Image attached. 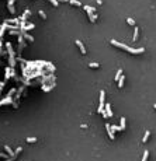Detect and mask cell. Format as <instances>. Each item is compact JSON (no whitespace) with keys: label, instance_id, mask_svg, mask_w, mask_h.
Instances as JSON below:
<instances>
[{"label":"cell","instance_id":"1","mask_svg":"<svg viewBox=\"0 0 156 161\" xmlns=\"http://www.w3.org/2000/svg\"><path fill=\"white\" fill-rule=\"evenodd\" d=\"M110 42H111V45H114V46H117V48H120V49H124V51L132 53V55H139V53H143V52H145L143 48H131V46L121 44V42H118V41H115V39H111Z\"/></svg>","mask_w":156,"mask_h":161},{"label":"cell","instance_id":"2","mask_svg":"<svg viewBox=\"0 0 156 161\" xmlns=\"http://www.w3.org/2000/svg\"><path fill=\"white\" fill-rule=\"evenodd\" d=\"M6 49H7V52H9V66L11 67V69H14L16 67V55H14V51H13V46L10 42H6Z\"/></svg>","mask_w":156,"mask_h":161},{"label":"cell","instance_id":"3","mask_svg":"<svg viewBox=\"0 0 156 161\" xmlns=\"http://www.w3.org/2000/svg\"><path fill=\"white\" fill-rule=\"evenodd\" d=\"M104 98H106V92L101 90L100 91V105H98V109H97L98 114H101V111H104Z\"/></svg>","mask_w":156,"mask_h":161},{"label":"cell","instance_id":"4","mask_svg":"<svg viewBox=\"0 0 156 161\" xmlns=\"http://www.w3.org/2000/svg\"><path fill=\"white\" fill-rule=\"evenodd\" d=\"M41 83H55V76H54V74L44 76V78L41 80Z\"/></svg>","mask_w":156,"mask_h":161},{"label":"cell","instance_id":"5","mask_svg":"<svg viewBox=\"0 0 156 161\" xmlns=\"http://www.w3.org/2000/svg\"><path fill=\"white\" fill-rule=\"evenodd\" d=\"M10 76H14V69H11L10 66L6 67V76H4V81H7L10 78Z\"/></svg>","mask_w":156,"mask_h":161},{"label":"cell","instance_id":"6","mask_svg":"<svg viewBox=\"0 0 156 161\" xmlns=\"http://www.w3.org/2000/svg\"><path fill=\"white\" fill-rule=\"evenodd\" d=\"M106 129H107V133H108V137L111 139V140H114V139H115V134H114V132H112L110 123H106Z\"/></svg>","mask_w":156,"mask_h":161},{"label":"cell","instance_id":"7","mask_svg":"<svg viewBox=\"0 0 156 161\" xmlns=\"http://www.w3.org/2000/svg\"><path fill=\"white\" fill-rule=\"evenodd\" d=\"M14 102V100L11 98V97H6L4 100H1L0 101V106H3V105H10V104Z\"/></svg>","mask_w":156,"mask_h":161},{"label":"cell","instance_id":"8","mask_svg":"<svg viewBox=\"0 0 156 161\" xmlns=\"http://www.w3.org/2000/svg\"><path fill=\"white\" fill-rule=\"evenodd\" d=\"M75 44L79 46V49H80V52H82V55H86V48H84V45H83V42L80 41V39H76L75 41Z\"/></svg>","mask_w":156,"mask_h":161},{"label":"cell","instance_id":"9","mask_svg":"<svg viewBox=\"0 0 156 161\" xmlns=\"http://www.w3.org/2000/svg\"><path fill=\"white\" fill-rule=\"evenodd\" d=\"M55 86H56V83H51V84H44V86H42V91H44V92H49V91H51L52 88L55 87Z\"/></svg>","mask_w":156,"mask_h":161},{"label":"cell","instance_id":"10","mask_svg":"<svg viewBox=\"0 0 156 161\" xmlns=\"http://www.w3.org/2000/svg\"><path fill=\"white\" fill-rule=\"evenodd\" d=\"M21 35H23V38L25 39V41H30V42H34V37H31L27 31H21Z\"/></svg>","mask_w":156,"mask_h":161},{"label":"cell","instance_id":"11","mask_svg":"<svg viewBox=\"0 0 156 161\" xmlns=\"http://www.w3.org/2000/svg\"><path fill=\"white\" fill-rule=\"evenodd\" d=\"M104 112L107 114L108 118L112 116V111H111V105H110V104H104Z\"/></svg>","mask_w":156,"mask_h":161},{"label":"cell","instance_id":"12","mask_svg":"<svg viewBox=\"0 0 156 161\" xmlns=\"http://www.w3.org/2000/svg\"><path fill=\"white\" fill-rule=\"evenodd\" d=\"M30 15H31V11H30V10H25V11H24V14L20 17V21H25Z\"/></svg>","mask_w":156,"mask_h":161},{"label":"cell","instance_id":"13","mask_svg":"<svg viewBox=\"0 0 156 161\" xmlns=\"http://www.w3.org/2000/svg\"><path fill=\"white\" fill-rule=\"evenodd\" d=\"M87 15H89L90 23H96V20H97V14H96V13H90V11H87Z\"/></svg>","mask_w":156,"mask_h":161},{"label":"cell","instance_id":"14","mask_svg":"<svg viewBox=\"0 0 156 161\" xmlns=\"http://www.w3.org/2000/svg\"><path fill=\"white\" fill-rule=\"evenodd\" d=\"M32 28H35V24H34V23H30V24H25V25H24V28L21 29V31H27V32H28V31H30V29H32Z\"/></svg>","mask_w":156,"mask_h":161},{"label":"cell","instance_id":"15","mask_svg":"<svg viewBox=\"0 0 156 161\" xmlns=\"http://www.w3.org/2000/svg\"><path fill=\"white\" fill-rule=\"evenodd\" d=\"M4 148H6V151H7V154H9V157H16V153L10 148V146H4Z\"/></svg>","mask_w":156,"mask_h":161},{"label":"cell","instance_id":"16","mask_svg":"<svg viewBox=\"0 0 156 161\" xmlns=\"http://www.w3.org/2000/svg\"><path fill=\"white\" fill-rule=\"evenodd\" d=\"M124 81H125V76H124V74H121V77L118 78V87H120V88L124 87Z\"/></svg>","mask_w":156,"mask_h":161},{"label":"cell","instance_id":"17","mask_svg":"<svg viewBox=\"0 0 156 161\" xmlns=\"http://www.w3.org/2000/svg\"><path fill=\"white\" fill-rule=\"evenodd\" d=\"M138 34H139V28L135 25V31H134V35H132V41H134V42L138 39Z\"/></svg>","mask_w":156,"mask_h":161},{"label":"cell","instance_id":"18","mask_svg":"<svg viewBox=\"0 0 156 161\" xmlns=\"http://www.w3.org/2000/svg\"><path fill=\"white\" fill-rule=\"evenodd\" d=\"M9 34H10V35H17V37H18V35L21 34V31H20V29H10Z\"/></svg>","mask_w":156,"mask_h":161},{"label":"cell","instance_id":"19","mask_svg":"<svg viewBox=\"0 0 156 161\" xmlns=\"http://www.w3.org/2000/svg\"><path fill=\"white\" fill-rule=\"evenodd\" d=\"M69 3H70L72 6H76V7H80V6H82V3H80L79 0H69Z\"/></svg>","mask_w":156,"mask_h":161},{"label":"cell","instance_id":"20","mask_svg":"<svg viewBox=\"0 0 156 161\" xmlns=\"http://www.w3.org/2000/svg\"><path fill=\"white\" fill-rule=\"evenodd\" d=\"M120 123H121V125H120V126H121V129L124 130V129H125V123H127V119H125V118L122 116L121 119H120Z\"/></svg>","mask_w":156,"mask_h":161},{"label":"cell","instance_id":"21","mask_svg":"<svg viewBox=\"0 0 156 161\" xmlns=\"http://www.w3.org/2000/svg\"><path fill=\"white\" fill-rule=\"evenodd\" d=\"M121 74H122V70H121V69H120V70H118V72H117V73H115V77H114V78H112V80H114V81H118V78H120V77H121Z\"/></svg>","mask_w":156,"mask_h":161},{"label":"cell","instance_id":"22","mask_svg":"<svg viewBox=\"0 0 156 161\" xmlns=\"http://www.w3.org/2000/svg\"><path fill=\"white\" fill-rule=\"evenodd\" d=\"M84 10L86 11H90V13H96V9L92 7V6H84Z\"/></svg>","mask_w":156,"mask_h":161},{"label":"cell","instance_id":"23","mask_svg":"<svg viewBox=\"0 0 156 161\" xmlns=\"http://www.w3.org/2000/svg\"><path fill=\"white\" fill-rule=\"evenodd\" d=\"M149 134H151V132H149V130H146V132H145V136H143V139H142V142H143V143H146V142H148Z\"/></svg>","mask_w":156,"mask_h":161},{"label":"cell","instance_id":"24","mask_svg":"<svg viewBox=\"0 0 156 161\" xmlns=\"http://www.w3.org/2000/svg\"><path fill=\"white\" fill-rule=\"evenodd\" d=\"M127 23H128L129 25H132V27H135V20H134V18H131V17H129V18H127Z\"/></svg>","mask_w":156,"mask_h":161},{"label":"cell","instance_id":"25","mask_svg":"<svg viewBox=\"0 0 156 161\" xmlns=\"http://www.w3.org/2000/svg\"><path fill=\"white\" fill-rule=\"evenodd\" d=\"M111 129H112V132H120V130H122V129H121V126H117V125H112V126H111Z\"/></svg>","mask_w":156,"mask_h":161},{"label":"cell","instance_id":"26","mask_svg":"<svg viewBox=\"0 0 156 161\" xmlns=\"http://www.w3.org/2000/svg\"><path fill=\"white\" fill-rule=\"evenodd\" d=\"M148 157H149V151H148V150H145L143 157H142V161H148Z\"/></svg>","mask_w":156,"mask_h":161},{"label":"cell","instance_id":"27","mask_svg":"<svg viewBox=\"0 0 156 161\" xmlns=\"http://www.w3.org/2000/svg\"><path fill=\"white\" fill-rule=\"evenodd\" d=\"M27 142H28V143H35V142H37V137H31V136H30V137H27Z\"/></svg>","mask_w":156,"mask_h":161},{"label":"cell","instance_id":"28","mask_svg":"<svg viewBox=\"0 0 156 161\" xmlns=\"http://www.w3.org/2000/svg\"><path fill=\"white\" fill-rule=\"evenodd\" d=\"M38 14H39V17H41V18H44V20L47 18V14H45V11H42V10H39V11H38Z\"/></svg>","mask_w":156,"mask_h":161},{"label":"cell","instance_id":"29","mask_svg":"<svg viewBox=\"0 0 156 161\" xmlns=\"http://www.w3.org/2000/svg\"><path fill=\"white\" fill-rule=\"evenodd\" d=\"M89 67H92V69H97V67H98V63H96V62L89 63Z\"/></svg>","mask_w":156,"mask_h":161},{"label":"cell","instance_id":"30","mask_svg":"<svg viewBox=\"0 0 156 161\" xmlns=\"http://www.w3.org/2000/svg\"><path fill=\"white\" fill-rule=\"evenodd\" d=\"M49 3H51L52 6H55V7H58V6H59V1H58V0H49Z\"/></svg>","mask_w":156,"mask_h":161},{"label":"cell","instance_id":"31","mask_svg":"<svg viewBox=\"0 0 156 161\" xmlns=\"http://www.w3.org/2000/svg\"><path fill=\"white\" fill-rule=\"evenodd\" d=\"M9 9V11L11 13V14H16V9H14V6H10V7H7Z\"/></svg>","mask_w":156,"mask_h":161},{"label":"cell","instance_id":"32","mask_svg":"<svg viewBox=\"0 0 156 161\" xmlns=\"http://www.w3.org/2000/svg\"><path fill=\"white\" fill-rule=\"evenodd\" d=\"M16 90H17V88H11V90L9 91V94H7V97H11L13 94H16Z\"/></svg>","mask_w":156,"mask_h":161},{"label":"cell","instance_id":"33","mask_svg":"<svg viewBox=\"0 0 156 161\" xmlns=\"http://www.w3.org/2000/svg\"><path fill=\"white\" fill-rule=\"evenodd\" d=\"M3 158H9V154H4V153H0V160Z\"/></svg>","mask_w":156,"mask_h":161},{"label":"cell","instance_id":"34","mask_svg":"<svg viewBox=\"0 0 156 161\" xmlns=\"http://www.w3.org/2000/svg\"><path fill=\"white\" fill-rule=\"evenodd\" d=\"M21 151H23V147L20 146V147H17V148H16V151H14V153H16V156H17V154H18V153H21Z\"/></svg>","mask_w":156,"mask_h":161},{"label":"cell","instance_id":"35","mask_svg":"<svg viewBox=\"0 0 156 161\" xmlns=\"http://www.w3.org/2000/svg\"><path fill=\"white\" fill-rule=\"evenodd\" d=\"M14 1H16V0H9V1H7V7H10V6H14Z\"/></svg>","mask_w":156,"mask_h":161},{"label":"cell","instance_id":"36","mask_svg":"<svg viewBox=\"0 0 156 161\" xmlns=\"http://www.w3.org/2000/svg\"><path fill=\"white\" fill-rule=\"evenodd\" d=\"M16 160V157H9V158H6L4 161H14Z\"/></svg>","mask_w":156,"mask_h":161},{"label":"cell","instance_id":"37","mask_svg":"<svg viewBox=\"0 0 156 161\" xmlns=\"http://www.w3.org/2000/svg\"><path fill=\"white\" fill-rule=\"evenodd\" d=\"M1 46H3V44H1V39H0V49H1Z\"/></svg>","mask_w":156,"mask_h":161},{"label":"cell","instance_id":"38","mask_svg":"<svg viewBox=\"0 0 156 161\" xmlns=\"http://www.w3.org/2000/svg\"><path fill=\"white\" fill-rule=\"evenodd\" d=\"M153 108H155V109H156V104H153Z\"/></svg>","mask_w":156,"mask_h":161},{"label":"cell","instance_id":"39","mask_svg":"<svg viewBox=\"0 0 156 161\" xmlns=\"http://www.w3.org/2000/svg\"><path fill=\"white\" fill-rule=\"evenodd\" d=\"M0 94H1V90H0Z\"/></svg>","mask_w":156,"mask_h":161},{"label":"cell","instance_id":"40","mask_svg":"<svg viewBox=\"0 0 156 161\" xmlns=\"http://www.w3.org/2000/svg\"><path fill=\"white\" fill-rule=\"evenodd\" d=\"M21 161H23V160H21Z\"/></svg>","mask_w":156,"mask_h":161}]
</instances>
